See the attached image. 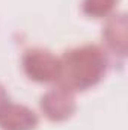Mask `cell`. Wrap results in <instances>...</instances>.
<instances>
[{"label":"cell","instance_id":"cell-4","mask_svg":"<svg viewBox=\"0 0 128 130\" xmlns=\"http://www.w3.org/2000/svg\"><path fill=\"white\" fill-rule=\"evenodd\" d=\"M101 39L107 53L121 59L127 56L128 20L125 12H113L105 18L101 29Z\"/></svg>","mask_w":128,"mask_h":130},{"label":"cell","instance_id":"cell-6","mask_svg":"<svg viewBox=\"0 0 128 130\" xmlns=\"http://www.w3.org/2000/svg\"><path fill=\"white\" fill-rule=\"evenodd\" d=\"M118 5L119 0H81V12L89 18L105 20L116 12Z\"/></svg>","mask_w":128,"mask_h":130},{"label":"cell","instance_id":"cell-2","mask_svg":"<svg viewBox=\"0 0 128 130\" xmlns=\"http://www.w3.org/2000/svg\"><path fill=\"white\" fill-rule=\"evenodd\" d=\"M21 70L27 79L36 83H57L60 61L51 50L29 47L21 55Z\"/></svg>","mask_w":128,"mask_h":130},{"label":"cell","instance_id":"cell-7","mask_svg":"<svg viewBox=\"0 0 128 130\" xmlns=\"http://www.w3.org/2000/svg\"><path fill=\"white\" fill-rule=\"evenodd\" d=\"M11 101V98H9V94H8V91H6V88L0 83V110L6 106V103H9Z\"/></svg>","mask_w":128,"mask_h":130},{"label":"cell","instance_id":"cell-5","mask_svg":"<svg viewBox=\"0 0 128 130\" xmlns=\"http://www.w3.org/2000/svg\"><path fill=\"white\" fill-rule=\"evenodd\" d=\"M39 124V117L27 104L9 101L0 110L2 130H35Z\"/></svg>","mask_w":128,"mask_h":130},{"label":"cell","instance_id":"cell-3","mask_svg":"<svg viewBox=\"0 0 128 130\" xmlns=\"http://www.w3.org/2000/svg\"><path fill=\"white\" fill-rule=\"evenodd\" d=\"M39 109L48 121L63 123L69 120L77 110L75 92L65 88L60 83H56L41 95Z\"/></svg>","mask_w":128,"mask_h":130},{"label":"cell","instance_id":"cell-1","mask_svg":"<svg viewBox=\"0 0 128 130\" xmlns=\"http://www.w3.org/2000/svg\"><path fill=\"white\" fill-rule=\"evenodd\" d=\"M59 61L60 73L57 83L72 92H83L101 83L110 65L105 48L92 42L65 50Z\"/></svg>","mask_w":128,"mask_h":130}]
</instances>
